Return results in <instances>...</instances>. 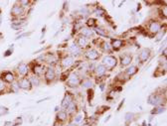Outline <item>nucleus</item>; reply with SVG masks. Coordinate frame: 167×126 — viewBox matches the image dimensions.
<instances>
[{
    "label": "nucleus",
    "instance_id": "nucleus-3",
    "mask_svg": "<svg viewBox=\"0 0 167 126\" xmlns=\"http://www.w3.org/2000/svg\"><path fill=\"white\" fill-rule=\"evenodd\" d=\"M84 78H82L81 75H80L78 72H70L69 77H68L67 81H66V83H67V86L71 87V89H73V87H77L79 86H81V82H82V79Z\"/></svg>",
    "mask_w": 167,
    "mask_h": 126
},
{
    "label": "nucleus",
    "instance_id": "nucleus-14",
    "mask_svg": "<svg viewBox=\"0 0 167 126\" xmlns=\"http://www.w3.org/2000/svg\"><path fill=\"white\" fill-rule=\"evenodd\" d=\"M74 100H75L74 94L72 93H69V91H67L65 95H64L62 102H61V108H62L63 110H65L68 107V105H69L71 102H73Z\"/></svg>",
    "mask_w": 167,
    "mask_h": 126
},
{
    "label": "nucleus",
    "instance_id": "nucleus-34",
    "mask_svg": "<svg viewBox=\"0 0 167 126\" xmlns=\"http://www.w3.org/2000/svg\"><path fill=\"white\" fill-rule=\"evenodd\" d=\"M18 3L25 9V8H27V7H30V3H32V2L28 1V0H21V1H18Z\"/></svg>",
    "mask_w": 167,
    "mask_h": 126
},
{
    "label": "nucleus",
    "instance_id": "nucleus-40",
    "mask_svg": "<svg viewBox=\"0 0 167 126\" xmlns=\"http://www.w3.org/2000/svg\"><path fill=\"white\" fill-rule=\"evenodd\" d=\"M100 86H101V89L104 90L105 89V85H104V83H100Z\"/></svg>",
    "mask_w": 167,
    "mask_h": 126
},
{
    "label": "nucleus",
    "instance_id": "nucleus-10",
    "mask_svg": "<svg viewBox=\"0 0 167 126\" xmlns=\"http://www.w3.org/2000/svg\"><path fill=\"white\" fill-rule=\"evenodd\" d=\"M107 72L108 70L105 68V67L104 66V65H101V64H98L97 65L96 67H94V70L92 72V75H94V79H102L105 77V75H107Z\"/></svg>",
    "mask_w": 167,
    "mask_h": 126
},
{
    "label": "nucleus",
    "instance_id": "nucleus-41",
    "mask_svg": "<svg viewBox=\"0 0 167 126\" xmlns=\"http://www.w3.org/2000/svg\"><path fill=\"white\" fill-rule=\"evenodd\" d=\"M67 126H78L77 124H75V123H73V122H71V123H69Z\"/></svg>",
    "mask_w": 167,
    "mask_h": 126
},
{
    "label": "nucleus",
    "instance_id": "nucleus-37",
    "mask_svg": "<svg viewBox=\"0 0 167 126\" xmlns=\"http://www.w3.org/2000/svg\"><path fill=\"white\" fill-rule=\"evenodd\" d=\"M13 53V46L12 47H10L8 50H6V51L4 52V57H9L11 56V54Z\"/></svg>",
    "mask_w": 167,
    "mask_h": 126
},
{
    "label": "nucleus",
    "instance_id": "nucleus-2",
    "mask_svg": "<svg viewBox=\"0 0 167 126\" xmlns=\"http://www.w3.org/2000/svg\"><path fill=\"white\" fill-rule=\"evenodd\" d=\"M162 30V23L158 20H155V19H152V20H149L147 22L145 31L147 33V35H149L151 37L156 36L157 34Z\"/></svg>",
    "mask_w": 167,
    "mask_h": 126
},
{
    "label": "nucleus",
    "instance_id": "nucleus-19",
    "mask_svg": "<svg viewBox=\"0 0 167 126\" xmlns=\"http://www.w3.org/2000/svg\"><path fill=\"white\" fill-rule=\"evenodd\" d=\"M65 110L69 116H75L76 113H77V111H78V104H77V102H76V100L71 102Z\"/></svg>",
    "mask_w": 167,
    "mask_h": 126
},
{
    "label": "nucleus",
    "instance_id": "nucleus-26",
    "mask_svg": "<svg viewBox=\"0 0 167 126\" xmlns=\"http://www.w3.org/2000/svg\"><path fill=\"white\" fill-rule=\"evenodd\" d=\"M137 72H138V68H137V66H135V65H131L130 67H128L126 70L124 71L125 75H126L128 78H130L132 75H134L135 74H137Z\"/></svg>",
    "mask_w": 167,
    "mask_h": 126
},
{
    "label": "nucleus",
    "instance_id": "nucleus-16",
    "mask_svg": "<svg viewBox=\"0 0 167 126\" xmlns=\"http://www.w3.org/2000/svg\"><path fill=\"white\" fill-rule=\"evenodd\" d=\"M75 44L78 46V47L80 49H86V48H88L89 49V45H90V40L88 39V38H86V37H83L81 35H79L77 37V39H76V42H75Z\"/></svg>",
    "mask_w": 167,
    "mask_h": 126
},
{
    "label": "nucleus",
    "instance_id": "nucleus-31",
    "mask_svg": "<svg viewBox=\"0 0 167 126\" xmlns=\"http://www.w3.org/2000/svg\"><path fill=\"white\" fill-rule=\"evenodd\" d=\"M128 79H130V78H128L127 75H125V72H121L120 74H119V75H116V79H116V81H119L121 83H123V82H126Z\"/></svg>",
    "mask_w": 167,
    "mask_h": 126
},
{
    "label": "nucleus",
    "instance_id": "nucleus-9",
    "mask_svg": "<svg viewBox=\"0 0 167 126\" xmlns=\"http://www.w3.org/2000/svg\"><path fill=\"white\" fill-rule=\"evenodd\" d=\"M75 58L74 57H72L70 55H67L65 56L64 58L61 59L60 61V66L62 68H65L66 71H68V68H71L72 67L75 65Z\"/></svg>",
    "mask_w": 167,
    "mask_h": 126
},
{
    "label": "nucleus",
    "instance_id": "nucleus-15",
    "mask_svg": "<svg viewBox=\"0 0 167 126\" xmlns=\"http://www.w3.org/2000/svg\"><path fill=\"white\" fill-rule=\"evenodd\" d=\"M11 28L14 30H19L22 29L23 26L26 25V18H12V21H11Z\"/></svg>",
    "mask_w": 167,
    "mask_h": 126
},
{
    "label": "nucleus",
    "instance_id": "nucleus-21",
    "mask_svg": "<svg viewBox=\"0 0 167 126\" xmlns=\"http://www.w3.org/2000/svg\"><path fill=\"white\" fill-rule=\"evenodd\" d=\"M111 46L112 48V51H119L124 46V41L123 39H112Z\"/></svg>",
    "mask_w": 167,
    "mask_h": 126
},
{
    "label": "nucleus",
    "instance_id": "nucleus-8",
    "mask_svg": "<svg viewBox=\"0 0 167 126\" xmlns=\"http://www.w3.org/2000/svg\"><path fill=\"white\" fill-rule=\"evenodd\" d=\"M0 79H1L5 83H7V85H11V83L16 81L17 77H16V75H15L14 72L5 71V72H1V75H0Z\"/></svg>",
    "mask_w": 167,
    "mask_h": 126
},
{
    "label": "nucleus",
    "instance_id": "nucleus-22",
    "mask_svg": "<svg viewBox=\"0 0 167 126\" xmlns=\"http://www.w3.org/2000/svg\"><path fill=\"white\" fill-rule=\"evenodd\" d=\"M69 119V115L68 113L66 112V110H60V111L57 113V116H56V121H59L61 123H65L67 122V120Z\"/></svg>",
    "mask_w": 167,
    "mask_h": 126
},
{
    "label": "nucleus",
    "instance_id": "nucleus-13",
    "mask_svg": "<svg viewBox=\"0 0 167 126\" xmlns=\"http://www.w3.org/2000/svg\"><path fill=\"white\" fill-rule=\"evenodd\" d=\"M151 56V50L149 48H143L140 50L139 54H138V62L140 64H143L147 62L149 60Z\"/></svg>",
    "mask_w": 167,
    "mask_h": 126
},
{
    "label": "nucleus",
    "instance_id": "nucleus-17",
    "mask_svg": "<svg viewBox=\"0 0 167 126\" xmlns=\"http://www.w3.org/2000/svg\"><path fill=\"white\" fill-rule=\"evenodd\" d=\"M132 59H133V57H132L131 54H128V53H126V54H123V55H120V57H119V64H120V66L123 67V68L128 67L131 64Z\"/></svg>",
    "mask_w": 167,
    "mask_h": 126
},
{
    "label": "nucleus",
    "instance_id": "nucleus-27",
    "mask_svg": "<svg viewBox=\"0 0 167 126\" xmlns=\"http://www.w3.org/2000/svg\"><path fill=\"white\" fill-rule=\"evenodd\" d=\"M94 33H97L98 36L101 37H105V38H108V31L105 30V28H101V27H98V26H97L96 28H94Z\"/></svg>",
    "mask_w": 167,
    "mask_h": 126
},
{
    "label": "nucleus",
    "instance_id": "nucleus-1",
    "mask_svg": "<svg viewBox=\"0 0 167 126\" xmlns=\"http://www.w3.org/2000/svg\"><path fill=\"white\" fill-rule=\"evenodd\" d=\"M165 101H166V95L165 93L163 94V93H151L148 98H147V102L149 104L153 106H165Z\"/></svg>",
    "mask_w": 167,
    "mask_h": 126
},
{
    "label": "nucleus",
    "instance_id": "nucleus-11",
    "mask_svg": "<svg viewBox=\"0 0 167 126\" xmlns=\"http://www.w3.org/2000/svg\"><path fill=\"white\" fill-rule=\"evenodd\" d=\"M100 57H101L100 52L94 48H89L85 51V58L88 61H91V62L98 61L100 59Z\"/></svg>",
    "mask_w": 167,
    "mask_h": 126
},
{
    "label": "nucleus",
    "instance_id": "nucleus-20",
    "mask_svg": "<svg viewBox=\"0 0 167 126\" xmlns=\"http://www.w3.org/2000/svg\"><path fill=\"white\" fill-rule=\"evenodd\" d=\"M82 51H83V50H82V49H80L75 43H74V44H72V45L70 46V47H69V49H68V52L70 53V56L74 57V58H75V57H78V56L81 55Z\"/></svg>",
    "mask_w": 167,
    "mask_h": 126
},
{
    "label": "nucleus",
    "instance_id": "nucleus-18",
    "mask_svg": "<svg viewBox=\"0 0 167 126\" xmlns=\"http://www.w3.org/2000/svg\"><path fill=\"white\" fill-rule=\"evenodd\" d=\"M79 35H81L83 37H86L88 38V39H92V38H94V32L93 29L91 28H88V27H83L81 30H80V33Z\"/></svg>",
    "mask_w": 167,
    "mask_h": 126
},
{
    "label": "nucleus",
    "instance_id": "nucleus-4",
    "mask_svg": "<svg viewBox=\"0 0 167 126\" xmlns=\"http://www.w3.org/2000/svg\"><path fill=\"white\" fill-rule=\"evenodd\" d=\"M117 63H119V60L112 55L105 56L101 60V65H104L108 71H112L117 66Z\"/></svg>",
    "mask_w": 167,
    "mask_h": 126
},
{
    "label": "nucleus",
    "instance_id": "nucleus-33",
    "mask_svg": "<svg viewBox=\"0 0 167 126\" xmlns=\"http://www.w3.org/2000/svg\"><path fill=\"white\" fill-rule=\"evenodd\" d=\"M133 116H134V114H133V113L127 112L126 114H125V118H124L125 123H130V122H131V120L133 119Z\"/></svg>",
    "mask_w": 167,
    "mask_h": 126
},
{
    "label": "nucleus",
    "instance_id": "nucleus-42",
    "mask_svg": "<svg viewBox=\"0 0 167 126\" xmlns=\"http://www.w3.org/2000/svg\"><path fill=\"white\" fill-rule=\"evenodd\" d=\"M0 12H1V10H0Z\"/></svg>",
    "mask_w": 167,
    "mask_h": 126
},
{
    "label": "nucleus",
    "instance_id": "nucleus-5",
    "mask_svg": "<svg viewBox=\"0 0 167 126\" xmlns=\"http://www.w3.org/2000/svg\"><path fill=\"white\" fill-rule=\"evenodd\" d=\"M30 68H29V65L25 64V63H20L16 67V70H15V75H16L17 79L19 78H25V77H28L30 75Z\"/></svg>",
    "mask_w": 167,
    "mask_h": 126
},
{
    "label": "nucleus",
    "instance_id": "nucleus-6",
    "mask_svg": "<svg viewBox=\"0 0 167 126\" xmlns=\"http://www.w3.org/2000/svg\"><path fill=\"white\" fill-rule=\"evenodd\" d=\"M43 77H44L45 82H46V83H48V85L54 82L57 79V75H56L54 66H48L46 68V71H45Z\"/></svg>",
    "mask_w": 167,
    "mask_h": 126
},
{
    "label": "nucleus",
    "instance_id": "nucleus-12",
    "mask_svg": "<svg viewBox=\"0 0 167 126\" xmlns=\"http://www.w3.org/2000/svg\"><path fill=\"white\" fill-rule=\"evenodd\" d=\"M17 82V85L19 89H23V90H30L32 89V85L30 82L28 77H25V78H19L16 79Z\"/></svg>",
    "mask_w": 167,
    "mask_h": 126
},
{
    "label": "nucleus",
    "instance_id": "nucleus-24",
    "mask_svg": "<svg viewBox=\"0 0 167 126\" xmlns=\"http://www.w3.org/2000/svg\"><path fill=\"white\" fill-rule=\"evenodd\" d=\"M28 79L30 82H31L32 86H39L41 85V78L38 77V75H35L33 74H30L28 75Z\"/></svg>",
    "mask_w": 167,
    "mask_h": 126
},
{
    "label": "nucleus",
    "instance_id": "nucleus-32",
    "mask_svg": "<svg viewBox=\"0 0 167 126\" xmlns=\"http://www.w3.org/2000/svg\"><path fill=\"white\" fill-rule=\"evenodd\" d=\"M94 14H96V16L98 17H102L105 14V11L102 9L101 7H98V8L94 10Z\"/></svg>",
    "mask_w": 167,
    "mask_h": 126
},
{
    "label": "nucleus",
    "instance_id": "nucleus-28",
    "mask_svg": "<svg viewBox=\"0 0 167 126\" xmlns=\"http://www.w3.org/2000/svg\"><path fill=\"white\" fill-rule=\"evenodd\" d=\"M6 93H10L9 85H7V83H5L1 79H0V94H3Z\"/></svg>",
    "mask_w": 167,
    "mask_h": 126
},
{
    "label": "nucleus",
    "instance_id": "nucleus-36",
    "mask_svg": "<svg viewBox=\"0 0 167 126\" xmlns=\"http://www.w3.org/2000/svg\"><path fill=\"white\" fill-rule=\"evenodd\" d=\"M8 113V108L6 107V106H1L0 105V117L5 115V114Z\"/></svg>",
    "mask_w": 167,
    "mask_h": 126
},
{
    "label": "nucleus",
    "instance_id": "nucleus-23",
    "mask_svg": "<svg viewBox=\"0 0 167 126\" xmlns=\"http://www.w3.org/2000/svg\"><path fill=\"white\" fill-rule=\"evenodd\" d=\"M81 86L83 89H92V87L94 86V79L92 78H85L82 79V82H81Z\"/></svg>",
    "mask_w": 167,
    "mask_h": 126
},
{
    "label": "nucleus",
    "instance_id": "nucleus-38",
    "mask_svg": "<svg viewBox=\"0 0 167 126\" xmlns=\"http://www.w3.org/2000/svg\"><path fill=\"white\" fill-rule=\"evenodd\" d=\"M14 124H15V126H18V125H21L22 124V117L21 116H19V117H17L16 119H15L14 121Z\"/></svg>",
    "mask_w": 167,
    "mask_h": 126
},
{
    "label": "nucleus",
    "instance_id": "nucleus-7",
    "mask_svg": "<svg viewBox=\"0 0 167 126\" xmlns=\"http://www.w3.org/2000/svg\"><path fill=\"white\" fill-rule=\"evenodd\" d=\"M26 14V10L18 3H15L11 8V16L12 18H24Z\"/></svg>",
    "mask_w": 167,
    "mask_h": 126
},
{
    "label": "nucleus",
    "instance_id": "nucleus-25",
    "mask_svg": "<svg viewBox=\"0 0 167 126\" xmlns=\"http://www.w3.org/2000/svg\"><path fill=\"white\" fill-rule=\"evenodd\" d=\"M100 48L101 49L102 52L108 53V54H112V53L113 52L112 46H111V43H108V42H107V41H102L101 46H100Z\"/></svg>",
    "mask_w": 167,
    "mask_h": 126
},
{
    "label": "nucleus",
    "instance_id": "nucleus-29",
    "mask_svg": "<svg viewBox=\"0 0 167 126\" xmlns=\"http://www.w3.org/2000/svg\"><path fill=\"white\" fill-rule=\"evenodd\" d=\"M165 111V106H155V107L151 110V114L152 115H156V114H161Z\"/></svg>",
    "mask_w": 167,
    "mask_h": 126
},
{
    "label": "nucleus",
    "instance_id": "nucleus-30",
    "mask_svg": "<svg viewBox=\"0 0 167 126\" xmlns=\"http://www.w3.org/2000/svg\"><path fill=\"white\" fill-rule=\"evenodd\" d=\"M86 25H87V27L91 28V29L96 28L97 27V20L94 18H89L86 22Z\"/></svg>",
    "mask_w": 167,
    "mask_h": 126
},
{
    "label": "nucleus",
    "instance_id": "nucleus-39",
    "mask_svg": "<svg viewBox=\"0 0 167 126\" xmlns=\"http://www.w3.org/2000/svg\"><path fill=\"white\" fill-rule=\"evenodd\" d=\"M3 126H15V124L13 121H5Z\"/></svg>",
    "mask_w": 167,
    "mask_h": 126
},
{
    "label": "nucleus",
    "instance_id": "nucleus-35",
    "mask_svg": "<svg viewBox=\"0 0 167 126\" xmlns=\"http://www.w3.org/2000/svg\"><path fill=\"white\" fill-rule=\"evenodd\" d=\"M82 119H83V115H82V114H77V115H75V116H74L73 123L78 124V123H80V122L82 121Z\"/></svg>",
    "mask_w": 167,
    "mask_h": 126
}]
</instances>
